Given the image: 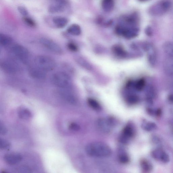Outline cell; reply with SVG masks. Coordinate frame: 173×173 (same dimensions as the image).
I'll return each instance as SVG.
<instances>
[{
	"mask_svg": "<svg viewBox=\"0 0 173 173\" xmlns=\"http://www.w3.org/2000/svg\"><path fill=\"white\" fill-rule=\"evenodd\" d=\"M64 6L54 3L49 6L48 11L49 13L54 14L63 12L64 11Z\"/></svg>",
	"mask_w": 173,
	"mask_h": 173,
	"instance_id": "obj_17",
	"label": "cell"
},
{
	"mask_svg": "<svg viewBox=\"0 0 173 173\" xmlns=\"http://www.w3.org/2000/svg\"><path fill=\"white\" fill-rule=\"evenodd\" d=\"M69 49L72 52H76L78 49L77 46L73 43H70L68 44Z\"/></svg>",
	"mask_w": 173,
	"mask_h": 173,
	"instance_id": "obj_37",
	"label": "cell"
},
{
	"mask_svg": "<svg viewBox=\"0 0 173 173\" xmlns=\"http://www.w3.org/2000/svg\"><path fill=\"white\" fill-rule=\"evenodd\" d=\"M145 32H146V34L148 35V36H152V31L151 27L150 26L147 27L146 28V30H145Z\"/></svg>",
	"mask_w": 173,
	"mask_h": 173,
	"instance_id": "obj_40",
	"label": "cell"
},
{
	"mask_svg": "<svg viewBox=\"0 0 173 173\" xmlns=\"http://www.w3.org/2000/svg\"><path fill=\"white\" fill-rule=\"evenodd\" d=\"M141 166L145 171L148 172L152 170V166L151 163L146 160H143L141 162Z\"/></svg>",
	"mask_w": 173,
	"mask_h": 173,
	"instance_id": "obj_27",
	"label": "cell"
},
{
	"mask_svg": "<svg viewBox=\"0 0 173 173\" xmlns=\"http://www.w3.org/2000/svg\"><path fill=\"white\" fill-rule=\"evenodd\" d=\"M97 124L101 131L105 133H109L111 131L114 122L112 120L100 119L97 121Z\"/></svg>",
	"mask_w": 173,
	"mask_h": 173,
	"instance_id": "obj_9",
	"label": "cell"
},
{
	"mask_svg": "<svg viewBox=\"0 0 173 173\" xmlns=\"http://www.w3.org/2000/svg\"><path fill=\"white\" fill-rule=\"evenodd\" d=\"M35 65L46 72L53 70L56 66V63L52 58L45 55L37 56L35 58Z\"/></svg>",
	"mask_w": 173,
	"mask_h": 173,
	"instance_id": "obj_3",
	"label": "cell"
},
{
	"mask_svg": "<svg viewBox=\"0 0 173 173\" xmlns=\"http://www.w3.org/2000/svg\"><path fill=\"white\" fill-rule=\"evenodd\" d=\"M125 22L128 25L135 26L139 22V18L138 14L133 13L125 18Z\"/></svg>",
	"mask_w": 173,
	"mask_h": 173,
	"instance_id": "obj_16",
	"label": "cell"
},
{
	"mask_svg": "<svg viewBox=\"0 0 173 173\" xmlns=\"http://www.w3.org/2000/svg\"><path fill=\"white\" fill-rule=\"evenodd\" d=\"M171 111L172 113V114H173V108L172 109Z\"/></svg>",
	"mask_w": 173,
	"mask_h": 173,
	"instance_id": "obj_43",
	"label": "cell"
},
{
	"mask_svg": "<svg viewBox=\"0 0 173 173\" xmlns=\"http://www.w3.org/2000/svg\"><path fill=\"white\" fill-rule=\"evenodd\" d=\"M115 5V0H102V8L106 12H110L113 9Z\"/></svg>",
	"mask_w": 173,
	"mask_h": 173,
	"instance_id": "obj_15",
	"label": "cell"
},
{
	"mask_svg": "<svg viewBox=\"0 0 173 173\" xmlns=\"http://www.w3.org/2000/svg\"><path fill=\"white\" fill-rule=\"evenodd\" d=\"M113 52L117 56L123 57L125 56L126 53L123 49L119 45H115L112 49Z\"/></svg>",
	"mask_w": 173,
	"mask_h": 173,
	"instance_id": "obj_24",
	"label": "cell"
},
{
	"mask_svg": "<svg viewBox=\"0 0 173 173\" xmlns=\"http://www.w3.org/2000/svg\"><path fill=\"white\" fill-rule=\"evenodd\" d=\"M139 98L136 96H131L128 97L127 101L129 104H136L138 101Z\"/></svg>",
	"mask_w": 173,
	"mask_h": 173,
	"instance_id": "obj_32",
	"label": "cell"
},
{
	"mask_svg": "<svg viewBox=\"0 0 173 173\" xmlns=\"http://www.w3.org/2000/svg\"><path fill=\"white\" fill-rule=\"evenodd\" d=\"M169 100H170V101H171L172 102H173V95H171L170 96H169Z\"/></svg>",
	"mask_w": 173,
	"mask_h": 173,
	"instance_id": "obj_41",
	"label": "cell"
},
{
	"mask_svg": "<svg viewBox=\"0 0 173 173\" xmlns=\"http://www.w3.org/2000/svg\"><path fill=\"white\" fill-rule=\"evenodd\" d=\"M60 93L62 97L69 103L72 105L77 104L76 98L70 88L61 89Z\"/></svg>",
	"mask_w": 173,
	"mask_h": 173,
	"instance_id": "obj_11",
	"label": "cell"
},
{
	"mask_svg": "<svg viewBox=\"0 0 173 173\" xmlns=\"http://www.w3.org/2000/svg\"><path fill=\"white\" fill-rule=\"evenodd\" d=\"M148 55V61L150 64L154 66L155 65L156 61V56L154 48L149 50Z\"/></svg>",
	"mask_w": 173,
	"mask_h": 173,
	"instance_id": "obj_26",
	"label": "cell"
},
{
	"mask_svg": "<svg viewBox=\"0 0 173 173\" xmlns=\"http://www.w3.org/2000/svg\"><path fill=\"white\" fill-rule=\"evenodd\" d=\"M17 9L19 12L23 16L26 17L28 15V11L24 7L19 6Z\"/></svg>",
	"mask_w": 173,
	"mask_h": 173,
	"instance_id": "obj_33",
	"label": "cell"
},
{
	"mask_svg": "<svg viewBox=\"0 0 173 173\" xmlns=\"http://www.w3.org/2000/svg\"><path fill=\"white\" fill-rule=\"evenodd\" d=\"M29 72L30 76L35 79L42 80L46 77L45 72L36 65L30 68Z\"/></svg>",
	"mask_w": 173,
	"mask_h": 173,
	"instance_id": "obj_10",
	"label": "cell"
},
{
	"mask_svg": "<svg viewBox=\"0 0 173 173\" xmlns=\"http://www.w3.org/2000/svg\"><path fill=\"white\" fill-rule=\"evenodd\" d=\"M133 135V129L130 127H126L123 129V137L122 138H124V141L125 139L130 138Z\"/></svg>",
	"mask_w": 173,
	"mask_h": 173,
	"instance_id": "obj_21",
	"label": "cell"
},
{
	"mask_svg": "<svg viewBox=\"0 0 173 173\" xmlns=\"http://www.w3.org/2000/svg\"><path fill=\"white\" fill-rule=\"evenodd\" d=\"M54 24L58 28H63L68 23L67 19L61 16L54 17L53 19Z\"/></svg>",
	"mask_w": 173,
	"mask_h": 173,
	"instance_id": "obj_13",
	"label": "cell"
},
{
	"mask_svg": "<svg viewBox=\"0 0 173 173\" xmlns=\"http://www.w3.org/2000/svg\"><path fill=\"white\" fill-rule=\"evenodd\" d=\"M11 146L10 143L7 140L1 138L0 139V148L2 149H7Z\"/></svg>",
	"mask_w": 173,
	"mask_h": 173,
	"instance_id": "obj_30",
	"label": "cell"
},
{
	"mask_svg": "<svg viewBox=\"0 0 173 173\" xmlns=\"http://www.w3.org/2000/svg\"><path fill=\"white\" fill-rule=\"evenodd\" d=\"M68 32L74 36H78L81 33L80 26L77 24H73L70 26L68 29Z\"/></svg>",
	"mask_w": 173,
	"mask_h": 173,
	"instance_id": "obj_19",
	"label": "cell"
},
{
	"mask_svg": "<svg viewBox=\"0 0 173 173\" xmlns=\"http://www.w3.org/2000/svg\"><path fill=\"white\" fill-rule=\"evenodd\" d=\"M54 3L58 4L62 6H65L68 4V0H50Z\"/></svg>",
	"mask_w": 173,
	"mask_h": 173,
	"instance_id": "obj_35",
	"label": "cell"
},
{
	"mask_svg": "<svg viewBox=\"0 0 173 173\" xmlns=\"http://www.w3.org/2000/svg\"><path fill=\"white\" fill-rule=\"evenodd\" d=\"M1 68L4 71L9 73H14L18 71L19 66L17 63L11 59H6L1 62Z\"/></svg>",
	"mask_w": 173,
	"mask_h": 173,
	"instance_id": "obj_6",
	"label": "cell"
},
{
	"mask_svg": "<svg viewBox=\"0 0 173 173\" xmlns=\"http://www.w3.org/2000/svg\"><path fill=\"white\" fill-rule=\"evenodd\" d=\"M3 158L7 164L14 165L21 162L22 159V157L19 154L11 153L6 155L4 156Z\"/></svg>",
	"mask_w": 173,
	"mask_h": 173,
	"instance_id": "obj_12",
	"label": "cell"
},
{
	"mask_svg": "<svg viewBox=\"0 0 173 173\" xmlns=\"http://www.w3.org/2000/svg\"><path fill=\"white\" fill-rule=\"evenodd\" d=\"M54 84L61 89L70 88L71 82L68 75L65 72H58L52 77Z\"/></svg>",
	"mask_w": 173,
	"mask_h": 173,
	"instance_id": "obj_4",
	"label": "cell"
},
{
	"mask_svg": "<svg viewBox=\"0 0 173 173\" xmlns=\"http://www.w3.org/2000/svg\"><path fill=\"white\" fill-rule=\"evenodd\" d=\"M88 103L90 107L96 110L99 111L101 109V107L99 103L96 101L92 98L88 99Z\"/></svg>",
	"mask_w": 173,
	"mask_h": 173,
	"instance_id": "obj_25",
	"label": "cell"
},
{
	"mask_svg": "<svg viewBox=\"0 0 173 173\" xmlns=\"http://www.w3.org/2000/svg\"><path fill=\"white\" fill-rule=\"evenodd\" d=\"M143 128L145 130L150 131L154 130L157 128L156 124L152 122L145 123L143 124Z\"/></svg>",
	"mask_w": 173,
	"mask_h": 173,
	"instance_id": "obj_28",
	"label": "cell"
},
{
	"mask_svg": "<svg viewBox=\"0 0 173 173\" xmlns=\"http://www.w3.org/2000/svg\"><path fill=\"white\" fill-rule=\"evenodd\" d=\"M69 128L70 129L73 131H77L80 129L79 125L77 124L74 123L70 124Z\"/></svg>",
	"mask_w": 173,
	"mask_h": 173,
	"instance_id": "obj_36",
	"label": "cell"
},
{
	"mask_svg": "<svg viewBox=\"0 0 173 173\" xmlns=\"http://www.w3.org/2000/svg\"><path fill=\"white\" fill-rule=\"evenodd\" d=\"M147 100L149 103H152L153 99L155 96V91L152 86H149L147 90Z\"/></svg>",
	"mask_w": 173,
	"mask_h": 173,
	"instance_id": "obj_22",
	"label": "cell"
},
{
	"mask_svg": "<svg viewBox=\"0 0 173 173\" xmlns=\"http://www.w3.org/2000/svg\"><path fill=\"white\" fill-rule=\"evenodd\" d=\"M19 171L21 173H29L30 172V169L26 166H22L20 167Z\"/></svg>",
	"mask_w": 173,
	"mask_h": 173,
	"instance_id": "obj_39",
	"label": "cell"
},
{
	"mask_svg": "<svg viewBox=\"0 0 173 173\" xmlns=\"http://www.w3.org/2000/svg\"><path fill=\"white\" fill-rule=\"evenodd\" d=\"M172 6V3L170 0H162L152 6L149 12L154 16L162 15L170 10Z\"/></svg>",
	"mask_w": 173,
	"mask_h": 173,
	"instance_id": "obj_2",
	"label": "cell"
},
{
	"mask_svg": "<svg viewBox=\"0 0 173 173\" xmlns=\"http://www.w3.org/2000/svg\"></svg>",
	"mask_w": 173,
	"mask_h": 173,
	"instance_id": "obj_44",
	"label": "cell"
},
{
	"mask_svg": "<svg viewBox=\"0 0 173 173\" xmlns=\"http://www.w3.org/2000/svg\"><path fill=\"white\" fill-rule=\"evenodd\" d=\"M151 154L153 158L161 162L167 163L170 161V157L168 155L161 149H155L152 152Z\"/></svg>",
	"mask_w": 173,
	"mask_h": 173,
	"instance_id": "obj_8",
	"label": "cell"
},
{
	"mask_svg": "<svg viewBox=\"0 0 173 173\" xmlns=\"http://www.w3.org/2000/svg\"><path fill=\"white\" fill-rule=\"evenodd\" d=\"M163 49L165 53L171 57L173 58V42L165 43Z\"/></svg>",
	"mask_w": 173,
	"mask_h": 173,
	"instance_id": "obj_20",
	"label": "cell"
},
{
	"mask_svg": "<svg viewBox=\"0 0 173 173\" xmlns=\"http://www.w3.org/2000/svg\"><path fill=\"white\" fill-rule=\"evenodd\" d=\"M18 115L21 119L24 120L30 119L32 116V114L29 109L23 107L18 109Z\"/></svg>",
	"mask_w": 173,
	"mask_h": 173,
	"instance_id": "obj_14",
	"label": "cell"
},
{
	"mask_svg": "<svg viewBox=\"0 0 173 173\" xmlns=\"http://www.w3.org/2000/svg\"><path fill=\"white\" fill-rule=\"evenodd\" d=\"M23 20L26 25L30 27H35L36 26V23L30 18L25 17L23 18Z\"/></svg>",
	"mask_w": 173,
	"mask_h": 173,
	"instance_id": "obj_31",
	"label": "cell"
},
{
	"mask_svg": "<svg viewBox=\"0 0 173 173\" xmlns=\"http://www.w3.org/2000/svg\"><path fill=\"white\" fill-rule=\"evenodd\" d=\"M170 58L166 63L165 69L168 74L173 75V58L171 57Z\"/></svg>",
	"mask_w": 173,
	"mask_h": 173,
	"instance_id": "obj_23",
	"label": "cell"
},
{
	"mask_svg": "<svg viewBox=\"0 0 173 173\" xmlns=\"http://www.w3.org/2000/svg\"><path fill=\"white\" fill-rule=\"evenodd\" d=\"M40 42L42 45L54 53L60 54L62 53V50L57 43L52 40L46 38L40 39Z\"/></svg>",
	"mask_w": 173,
	"mask_h": 173,
	"instance_id": "obj_7",
	"label": "cell"
},
{
	"mask_svg": "<svg viewBox=\"0 0 173 173\" xmlns=\"http://www.w3.org/2000/svg\"><path fill=\"white\" fill-rule=\"evenodd\" d=\"M138 1L141 2H145L148 1V0H138Z\"/></svg>",
	"mask_w": 173,
	"mask_h": 173,
	"instance_id": "obj_42",
	"label": "cell"
},
{
	"mask_svg": "<svg viewBox=\"0 0 173 173\" xmlns=\"http://www.w3.org/2000/svg\"><path fill=\"white\" fill-rule=\"evenodd\" d=\"M119 160L121 163L125 164L129 162V159L127 155L123 154L119 157Z\"/></svg>",
	"mask_w": 173,
	"mask_h": 173,
	"instance_id": "obj_34",
	"label": "cell"
},
{
	"mask_svg": "<svg viewBox=\"0 0 173 173\" xmlns=\"http://www.w3.org/2000/svg\"><path fill=\"white\" fill-rule=\"evenodd\" d=\"M145 81L143 79H141L138 81L135 84V87L138 91H141L144 87Z\"/></svg>",
	"mask_w": 173,
	"mask_h": 173,
	"instance_id": "obj_29",
	"label": "cell"
},
{
	"mask_svg": "<svg viewBox=\"0 0 173 173\" xmlns=\"http://www.w3.org/2000/svg\"><path fill=\"white\" fill-rule=\"evenodd\" d=\"M12 39L10 36L4 34H0V44L2 46H9L12 43Z\"/></svg>",
	"mask_w": 173,
	"mask_h": 173,
	"instance_id": "obj_18",
	"label": "cell"
},
{
	"mask_svg": "<svg viewBox=\"0 0 173 173\" xmlns=\"http://www.w3.org/2000/svg\"><path fill=\"white\" fill-rule=\"evenodd\" d=\"M11 51L23 63L26 64L28 63L29 60V52L25 47L20 45H15L12 47Z\"/></svg>",
	"mask_w": 173,
	"mask_h": 173,
	"instance_id": "obj_5",
	"label": "cell"
},
{
	"mask_svg": "<svg viewBox=\"0 0 173 173\" xmlns=\"http://www.w3.org/2000/svg\"><path fill=\"white\" fill-rule=\"evenodd\" d=\"M88 155L98 158H104L110 155L112 151L107 145L102 142H94L86 145L85 148Z\"/></svg>",
	"mask_w": 173,
	"mask_h": 173,
	"instance_id": "obj_1",
	"label": "cell"
},
{
	"mask_svg": "<svg viewBox=\"0 0 173 173\" xmlns=\"http://www.w3.org/2000/svg\"><path fill=\"white\" fill-rule=\"evenodd\" d=\"M7 133V129L4 125L1 122L0 123V133L1 134L5 135Z\"/></svg>",
	"mask_w": 173,
	"mask_h": 173,
	"instance_id": "obj_38",
	"label": "cell"
}]
</instances>
